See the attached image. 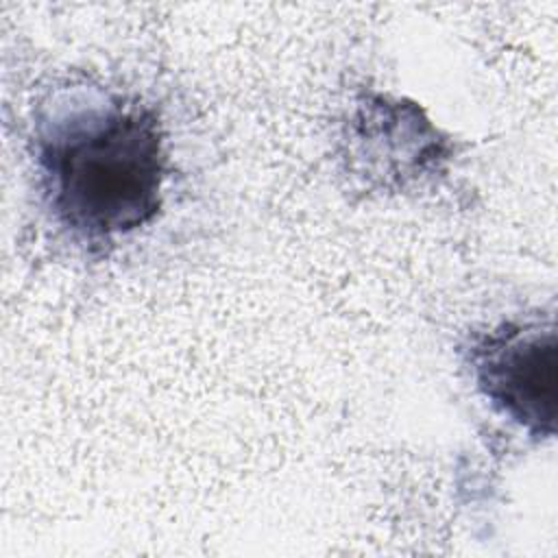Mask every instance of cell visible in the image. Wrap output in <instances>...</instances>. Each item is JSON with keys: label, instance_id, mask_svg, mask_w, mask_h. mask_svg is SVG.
I'll use <instances>...</instances> for the list:
<instances>
[{"label": "cell", "instance_id": "1", "mask_svg": "<svg viewBox=\"0 0 558 558\" xmlns=\"http://www.w3.org/2000/svg\"><path fill=\"white\" fill-rule=\"evenodd\" d=\"M31 142L41 201L74 242L107 248L159 214L166 135L140 98L61 87L37 107Z\"/></svg>", "mask_w": 558, "mask_h": 558}, {"label": "cell", "instance_id": "3", "mask_svg": "<svg viewBox=\"0 0 558 558\" xmlns=\"http://www.w3.org/2000/svg\"><path fill=\"white\" fill-rule=\"evenodd\" d=\"M340 159L368 190L403 192L442 168L447 144L414 102L366 92L342 122Z\"/></svg>", "mask_w": 558, "mask_h": 558}, {"label": "cell", "instance_id": "2", "mask_svg": "<svg viewBox=\"0 0 558 558\" xmlns=\"http://www.w3.org/2000/svg\"><path fill=\"white\" fill-rule=\"evenodd\" d=\"M556 351L551 318L504 320L464 349L477 392L534 440L556 432Z\"/></svg>", "mask_w": 558, "mask_h": 558}]
</instances>
